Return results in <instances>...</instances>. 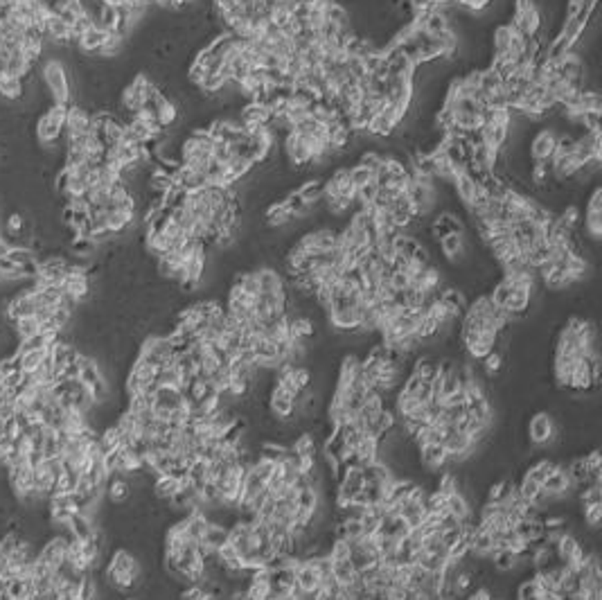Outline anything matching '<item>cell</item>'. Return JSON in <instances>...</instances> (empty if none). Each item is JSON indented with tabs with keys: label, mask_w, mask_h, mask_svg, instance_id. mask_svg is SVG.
<instances>
[{
	"label": "cell",
	"mask_w": 602,
	"mask_h": 600,
	"mask_svg": "<svg viewBox=\"0 0 602 600\" xmlns=\"http://www.w3.org/2000/svg\"><path fill=\"white\" fill-rule=\"evenodd\" d=\"M580 224L584 228V235H587L591 242H600V237H602V190H600V185L593 187L587 203H584V212L580 214Z\"/></svg>",
	"instance_id": "obj_8"
},
{
	"label": "cell",
	"mask_w": 602,
	"mask_h": 600,
	"mask_svg": "<svg viewBox=\"0 0 602 600\" xmlns=\"http://www.w3.org/2000/svg\"><path fill=\"white\" fill-rule=\"evenodd\" d=\"M97 248V242L91 237H73L70 239V251L75 257H88Z\"/></svg>",
	"instance_id": "obj_33"
},
{
	"label": "cell",
	"mask_w": 602,
	"mask_h": 600,
	"mask_svg": "<svg viewBox=\"0 0 602 600\" xmlns=\"http://www.w3.org/2000/svg\"><path fill=\"white\" fill-rule=\"evenodd\" d=\"M399 388L404 393H408L411 397H415L417 402H429V400H431V395H433L431 382L424 379V377H420V375H413V373L406 375V379L402 382Z\"/></svg>",
	"instance_id": "obj_21"
},
{
	"label": "cell",
	"mask_w": 602,
	"mask_h": 600,
	"mask_svg": "<svg viewBox=\"0 0 602 600\" xmlns=\"http://www.w3.org/2000/svg\"><path fill=\"white\" fill-rule=\"evenodd\" d=\"M199 600H219V596H214L212 591L203 589V594H201V598H199Z\"/></svg>",
	"instance_id": "obj_37"
},
{
	"label": "cell",
	"mask_w": 602,
	"mask_h": 600,
	"mask_svg": "<svg viewBox=\"0 0 602 600\" xmlns=\"http://www.w3.org/2000/svg\"><path fill=\"white\" fill-rule=\"evenodd\" d=\"M489 560H492V567L494 571L498 573H512L519 569V562H521V555L507 551V548H503V551H494L492 555H489Z\"/></svg>",
	"instance_id": "obj_24"
},
{
	"label": "cell",
	"mask_w": 602,
	"mask_h": 600,
	"mask_svg": "<svg viewBox=\"0 0 602 600\" xmlns=\"http://www.w3.org/2000/svg\"><path fill=\"white\" fill-rule=\"evenodd\" d=\"M214 156H217V138L208 129H196L190 135H185L178 147V165L196 169L201 174L208 171Z\"/></svg>",
	"instance_id": "obj_1"
},
{
	"label": "cell",
	"mask_w": 602,
	"mask_h": 600,
	"mask_svg": "<svg viewBox=\"0 0 602 600\" xmlns=\"http://www.w3.org/2000/svg\"><path fill=\"white\" fill-rule=\"evenodd\" d=\"M420 462L426 469H442L449 462V453L442 447V442H431V444H420L417 447Z\"/></svg>",
	"instance_id": "obj_18"
},
{
	"label": "cell",
	"mask_w": 602,
	"mask_h": 600,
	"mask_svg": "<svg viewBox=\"0 0 602 600\" xmlns=\"http://www.w3.org/2000/svg\"><path fill=\"white\" fill-rule=\"evenodd\" d=\"M517 600H541V587H539V582L535 578V573H532V576H526L519 582Z\"/></svg>",
	"instance_id": "obj_31"
},
{
	"label": "cell",
	"mask_w": 602,
	"mask_h": 600,
	"mask_svg": "<svg viewBox=\"0 0 602 600\" xmlns=\"http://www.w3.org/2000/svg\"><path fill=\"white\" fill-rule=\"evenodd\" d=\"M269 411L273 418L282 420V422H291L298 411V397L294 393H289L287 388H282L280 384L273 382L269 391Z\"/></svg>",
	"instance_id": "obj_10"
},
{
	"label": "cell",
	"mask_w": 602,
	"mask_h": 600,
	"mask_svg": "<svg viewBox=\"0 0 602 600\" xmlns=\"http://www.w3.org/2000/svg\"><path fill=\"white\" fill-rule=\"evenodd\" d=\"M451 187L455 192V199L462 203V208L471 210L480 201V196L487 192V181H480V178H476L471 171L462 169L455 174V178L451 181Z\"/></svg>",
	"instance_id": "obj_7"
},
{
	"label": "cell",
	"mask_w": 602,
	"mask_h": 600,
	"mask_svg": "<svg viewBox=\"0 0 602 600\" xmlns=\"http://www.w3.org/2000/svg\"><path fill=\"white\" fill-rule=\"evenodd\" d=\"M104 580L111 589L115 591H133L142 580V567L138 562V557L126 551V548H117L113 555L109 557L106 569H104Z\"/></svg>",
	"instance_id": "obj_2"
},
{
	"label": "cell",
	"mask_w": 602,
	"mask_h": 600,
	"mask_svg": "<svg viewBox=\"0 0 602 600\" xmlns=\"http://www.w3.org/2000/svg\"><path fill=\"white\" fill-rule=\"evenodd\" d=\"M41 79L46 84V88L53 97L55 104H73V88H70V79H68V71L66 66L59 62V59H48L43 64V73Z\"/></svg>",
	"instance_id": "obj_3"
},
{
	"label": "cell",
	"mask_w": 602,
	"mask_h": 600,
	"mask_svg": "<svg viewBox=\"0 0 602 600\" xmlns=\"http://www.w3.org/2000/svg\"><path fill=\"white\" fill-rule=\"evenodd\" d=\"M480 364H483V373L487 377H494L503 368V355L498 353V350H494V353H489L487 357L480 359Z\"/></svg>",
	"instance_id": "obj_35"
},
{
	"label": "cell",
	"mask_w": 602,
	"mask_h": 600,
	"mask_svg": "<svg viewBox=\"0 0 602 600\" xmlns=\"http://www.w3.org/2000/svg\"><path fill=\"white\" fill-rule=\"evenodd\" d=\"M203 594V585L201 582H194V585H187L183 591H180L178 600H199Z\"/></svg>",
	"instance_id": "obj_36"
},
{
	"label": "cell",
	"mask_w": 602,
	"mask_h": 600,
	"mask_svg": "<svg viewBox=\"0 0 602 600\" xmlns=\"http://www.w3.org/2000/svg\"><path fill=\"white\" fill-rule=\"evenodd\" d=\"M562 135L555 126H541L528 140V160L530 165H550L562 142Z\"/></svg>",
	"instance_id": "obj_4"
},
{
	"label": "cell",
	"mask_w": 602,
	"mask_h": 600,
	"mask_svg": "<svg viewBox=\"0 0 602 600\" xmlns=\"http://www.w3.org/2000/svg\"><path fill=\"white\" fill-rule=\"evenodd\" d=\"M226 542H228V526L217 524V521H210L208 530H205L203 539L199 542V548H201L203 555H208V553H217Z\"/></svg>",
	"instance_id": "obj_19"
},
{
	"label": "cell",
	"mask_w": 602,
	"mask_h": 600,
	"mask_svg": "<svg viewBox=\"0 0 602 600\" xmlns=\"http://www.w3.org/2000/svg\"><path fill=\"white\" fill-rule=\"evenodd\" d=\"M332 576L339 585H350L357 578V571L352 567L350 557H346V560H332Z\"/></svg>",
	"instance_id": "obj_29"
},
{
	"label": "cell",
	"mask_w": 602,
	"mask_h": 600,
	"mask_svg": "<svg viewBox=\"0 0 602 600\" xmlns=\"http://www.w3.org/2000/svg\"><path fill=\"white\" fill-rule=\"evenodd\" d=\"M444 508H446V512H451L453 517H458L460 521H467L471 517L469 501H467V496L462 494L460 490L449 494V496H444Z\"/></svg>",
	"instance_id": "obj_25"
},
{
	"label": "cell",
	"mask_w": 602,
	"mask_h": 600,
	"mask_svg": "<svg viewBox=\"0 0 602 600\" xmlns=\"http://www.w3.org/2000/svg\"><path fill=\"white\" fill-rule=\"evenodd\" d=\"M557 438V424L548 411H537L528 422V440L535 447H548Z\"/></svg>",
	"instance_id": "obj_9"
},
{
	"label": "cell",
	"mask_w": 602,
	"mask_h": 600,
	"mask_svg": "<svg viewBox=\"0 0 602 600\" xmlns=\"http://www.w3.org/2000/svg\"><path fill=\"white\" fill-rule=\"evenodd\" d=\"M156 386H171V388H180V384H183V379H180V373L178 368L174 366V362L162 366L156 371Z\"/></svg>",
	"instance_id": "obj_30"
},
{
	"label": "cell",
	"mask_w": 602,
	"mask_h": 600,
	"mask_svg": "<svg viewBox=\"0 0 602 600\" xmlns=\"http://www.w3.org/2000/svg\"><path fill=\"white\" fill-rule=\"evenodd\" d=\"M66 104H50L37 120V140L46 147L57 144L59 138H64V122H66Z\"/></svg>",
	"instance_id": "obj_5"
},
{
	"label": "cell",
	"mask_w": 602,
	"mask_h": 600,
	"mask_svg": "<svg viewBox=\"0 0 602 600\" xmlns=\"http://www.w3.org/2000/svg\"><path fill=\"white\" fill-rule=\"evenodd\" d=\"M294 576H296V585L303 589L305 594H314V591L321 589V576H318L312 560H298L294 564Z\"/></svg>",
	"instance_id": "obj_17"
},
{
	"label": "cell",
	"mask_w": 602,
	"mask_h": 600,
	"mask_svg": "<svg viewBox=\"0 0 602 600\" xmlns=\"http://www.w3.org/2000/svg\"><path fill=\"white\" fill-rule=\"evenodd\" d=\"M104 490H106V496H109L111 503H126L133 494V485H131V481H129V476L111 474Z\"/></svg>",
	"instance_id": "obj_20"
},
{
	"label": "cell",
	"mask_w": 602,
	"mask_h": 600,
	"mask_svg": "<svg viewBox=\"0 0 602 600\" xmlns=\"http://www.w3.org/2000/svg\"><path fill=\"white\" fill-rule=\"evenodd\" d=\"M93 126V113L82 104H70L66 111L64 122V138H77V135L88 133Z\"/></svg>",
	"instance_id": "obj_12"
},
{
	"label": "cell",
	"mask_w": 602,
	"mask_h": 600,
	"mask_svg": "<svg viewBox=\"0 0 602 600\" xmlns=\"http://www.w3.org/2000/svg\"><path fill=\"white\" fill-rule=\"evenodd\" d=\"M50 355V348H41V350H28V353H19L21 359V371L23 375H32L37 373L39 368L46 362V357Z\"/></svg>",
	"instance_id": "obj_27"
},
{
	"label": "cell",
	"mask_w": 602,
	"mask_h": 600,
	"mask_svg": "<svg viewBox=\"0 0 602 600\" xmlns=\"http://www.w3.org/2000/svg\"><path fill=\"white\" fill-rule=\"evenodd\" d=\"M465 411H467V418H474L478 422L483 424H492V418H494V409L489 404L487 395H480V397H467L465 400Z\"/></svg>",
	"instance_id": "obj_23"
},
{
	"label": "cell",
	"mask_w": 602,
	"mask_h": 600,
	"mask_svg": "<svg viewBox=\"0 0 602 600\" xmlns=\"http://www.w3.org/2000/svg\"><path fill=\"white\" fill-rule=\"evenodd\" d=\"M411 533L408 524L404 521L397 512L393 510H384L382 512V521H379V530H377V535H384V537H393L397 539V542H402V539H406Z\"/></svg>",
	"instance_id": "obj_16"
},
{
	"label": "cell",
	"mask_w": 602,
	"mask_h": 600,
	"mask_svg": "<svg viewBox=\"0 0 602 600\" xmlns=\"http://www.w3.org/2000/svg\"><path fill=\"white\" fill-rule=\"evenodd\" d=\"M442 447L449 453V460H465L471 451L476 449L474 440L462 431L458 426H446L444 429V438H442Z\"/></svg>",
	"instance_id": "obj_11"
},
{
	"label": "cell",
	"mask_w": 602,
	"mask_h": 600,
	"mask_svg": "<svg viewBox=\"0 0 602 600\" xmlns=\"http://www.w3.org/2000/svg\"><path fill=\"white\" fill-rule=\"evenodd\" d=\"M361 373V359L357 355H346L339 366V377H337V386L334 388H348L357 379Z\"/></svg>",
	"instance_id": "obj_22"
},
{
	"label": "cell",
	"mask_w": 602,
	"mask_h": 600,
	"mask_svg": "<svg viewBox=\"0 0 602 600\" xmlns=\"http://www.w3.org/2000/svg\"><path fill=\"white\" fill-rule=\"evenodd\" d=\"M25 93V82L23 79H16V77H5L0 82V97L7 100V102H16L21 100Z\"/></svg>",
	"instance_id": "obj_28"
},
{
	"label": "cell",
	"mask_w": 602,
	"mask_h": 600,
	"mask_svg": "<svg viewBox=\"0 0 602 600\" xmlns=\"http://www.w3.org/2000/svg\"><path fill=\"white\" fill-rule=\"evenodd\" d=\"M582 519L591 530H598L600 521H602V503L582 505Z\"/></svg>",
	"instance_id": "obj_34"
},
{
	"label": "cell",
	"mask_w": 602,
	"mask_h": 600,
	"mask_svg": "<svg viewBox=\"0 0 602 600\" xmlns=\"http://www.w3.org/2000/svg\"><path fill=\"white\" fill-rule=\"evenodd\" d=\"M126 600H135V598H126Z\"/></svg>",
	"instance_id": "obj_38"
},
{
	"label": "cell",
	"mask_w": 602,
	"mask_h": 600,
	"mask_svg": "<svg viewBox=\"0 0 602 600\" xmlns=\"http://www.w3.org/2000/svg\"><path fill=\"white\" fill-rule=\"evenodd\" d=\"M510 23L526 39H537L541 32V25H544V16H541L537 0H514Z\"/></svg>",
	"instance_id": "obj_6"
},
{
	"label": "cell",
	"mask_w": 602,
	"mask_h": 600,
	"mask_svg": "<svg viewBox=\"0 0 602 600\" xmlns=\"http://www.w3.org/2000/svg\"><path fill=\"white\" fill-rule=\"evenodd\" d=\"M438 246H440L442 257L446 262L458 264L465 260L467 255V242H465V233H449L438 239Z\"/></svg>",
	"instance_id": "obj_14"
},
{
	"label": "cell",
	"mask_w": 602,
	"mask_h": 600,
	"mask_svg": "<svg viewBox=\"0 0 602 600\" xmlns=\"http://www.w3.org/2000/svg\"><path fill=\"white\" fill-rule=\"evenodd\" d=\"M151 111H153V118H156V124L162 129V131H165V129H169L171 124L176 122V118H178V109H176V104L174 102H171L165 93H158L156 97H153V102H151Z\"/></svg>",
	"instance_id": "obj_15"
},
{
	"label": "cell",
	"mask_w": 602,
	"mask_h": 600,
	"mask_svg": "<svg viewBox=\"0 0 602 600\" xmlns=\"http://www.w3.org/2000/svg\"><path fill=\"white\" fill-rule=\"evenodd\" d=\"M557 467V462L555 460H550V458H541V460H537L535 465H530L528 467V471H526V476H530L532 481H537L539 485L546 481V478L550 476V471H553Z\"/></svg>",
	"instance_id": "obj_32"
},
{
	"label": "cell",
	"mask_w": 602,
	"mask_h": 600,
	"mask_svg": "<svg viewBox=\"0 0 602 600\" xmlns=\"http://www.w3.org/2000/svg\"><path fill=\"white\" fill-rule=\"evenodd\" d=\"M178 487H180L178 478H174V476H156V478H153L151 490H153V496H156V499L169 503L171 496L178 492Z\"/></svg>",
	"instance_id": "obj_26"
},
{
	"label": "cell",
	"mask_w": 602,
	"mask_h": 600,
	"mask_svg": "<svg viewBox=\"0 0 602 600\" xmlns=\"http://www.w3.org/2000/svg\"><path fill=\"white\" fill-rule=\"evenodd\" d=\"M541 490H544V494L550 496L553 501L564 499L566 494L573 492V483H571L569 471H566V465H560V462H557V467L550 471V476L541 483Z\"/></svg>",
	"instance_id": "obj_13"
}]
</instances>
